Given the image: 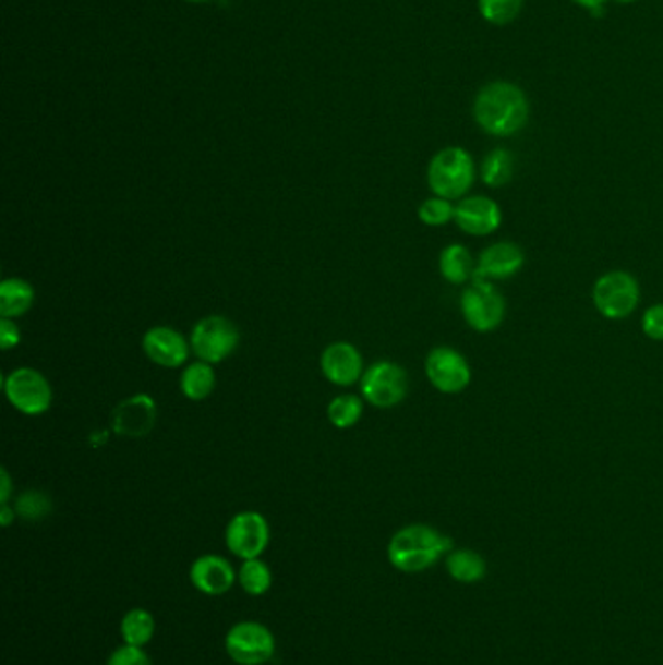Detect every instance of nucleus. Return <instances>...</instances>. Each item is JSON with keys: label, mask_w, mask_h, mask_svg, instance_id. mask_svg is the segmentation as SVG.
I'll return each instance as SVG.
<instances>
[{"label": "nucleus", "mask_w": 663, "mask_h": 665, "mask_svg": "<svg viewBox=\"0 0 663 665\" xmlns=\"http://www.w3.org/2000/svg\"><path fill=\"white\" fill-rule=\"evenodd\" d=\"M473 119L486 135L514 136L528 125V96L514 82H489L477 92Z\"/></svg>", "instance_id": "nucleus-1"}, {"label": "nucleus", "mask_w": 663, "mask_h": 665, "mask_svg": "<svg viewBox=\"0 0 663 665\" xmlns=\"http://www.w3.org/2000/svg\"><path fill=\"white\" fill-rule=\"evenodd\" d=\"M451 547L454 543L442 531L426 523H412L391 537L387 545V558L399 572L417 575L434 567L439 558L448 555Z\"/></svg>", "instance_id": "nucleus-2"}, {"label": "nucleus", "mask_w": 663, "mask_h": 665, "mask_svg": "<svg viewBox=\"0 0 663 665\" xmlns=\"http://www.w3.org/2000/svg\"><path fill=\"white\" fill-rule=\"evenodd\" d=\"M429 188L436 197H466L475 183V162L473 156L461 146H446L432 156L429 164Z\"/></svg>", "instance_id": "nucleus-3"}, {"label": "nucleus", "mask_w": 663, "mask_h": 665, "mask_svg": "<svg viewBox=\"0 0 663 665\" xmlns=\"http://www.w3.org/2000/svg\"><path fill=\"white\" fill-rule=\"evenodd\" d=\"M191 352L203 362L220 364L240 347V329L225 315H206L191 329Z\"/></svg>", "instance_id": "nucleus-4"}, {"label": "nucleus", "mask_w": 663, "mask_h": 665, "mask_svg": "<svg viewBox=\"0 0 663 665\" xmlns=\"http://www.w3.org/2000/svg\"><path fill=\"white\" fill-rule=\"evenodd\" d=\"M2 387L9 403L26 416H41L53 403V387L49 379L39 370L29 366L12 370Z\"/></svg>", "instance_id": "nucleus-5"}, {"label": "nucleus", "mask_w": 663, "mask_h": 665, "mask_svg": "<svg viewBox=\"0 0 663 665\" xmlns=\"http://www.w3.org/2000/svg\"><path fill=\"white\" fill-rule=\"evenodd\" d=\"M593 306L607 319H625L640 302L638 280L627 270H610L593 285Z\"/></svg>", "instance_id": "nucleus-6"}, {"label": "nucleus", "mask_w": 663, "mask_h": 665, "mask_svg": "<svg viewBox=\"0 0 663 665\" xmlns=\"http://www.w3.org/2000/svg\"><path fill=\"white\" fill-rule=\"evenodd\" d=\"M409 394V376L391 360H379L360 379V396L376 409H391Z\"/></svg>", "instance_id": "nucleus-7"}, {"label": "nucleus", "mask_w": 663, "mask_h": 665, "mask_svg": "<svg viewBox=\"0 0 663 665\" xmlns=\"http://www.w3.org/2000/svg\"><path fill=\"white\" fill-rule=\"evenodd\" d=\"M226 654L238 665H263L275 656V637L257 620L236 622L225 640Z\"/></svg>", "instance_id": "nucleus-8"}, {"label": "nucleus", "mask_w": 663, "mask_h": 665, "mask_svg": "<svg viewBox=\"0 0 663 665\" xmlns=\"http://www.w3.org/2000/svg\"><path fill=\"white\" fill-rule=\"evenodd\" d=\"M461 314L475 331H493L504 322L506 300L493 282L473 280L461 294Z\"/></svg>", "instance_id": "nucleus-9"}, {"label": "nucleus", "mask_w": 663, "mask_h": 665, "mask_svg": "<svg viewBox=\"0 0 663 665\" xmlns=\"http://www.w3.org/2000/svg\"><path fill=\"white\" fill-rule=\"evenodd\" d=\"M226 547L233 557L250 560L260 558L269 547L270 528L267 518L260 512L245 510L236 513L226 525Z\"/></svg>", "instance_id": "nucleus-10"}, {"label": "nucleus", "mask_w": 663, "mask_h": 665, "mask_svg": "<svg viewBox=\"0 0 663 665\" xmlns=\"http://www.w3.org/2000/svg\"><path fill=\"white\" fill-rule=\"evenodd\" d=\"M424 372L432 386L442 394L456 396L471 384V368L466 356L451 347H436L429 352Z\"/></svg>", "instance_id": "nucleus-11"}, {"label": "nucleus", "mask_w": 663, "mask_h": 665, "mask_svg": "<svg viewBox=\"0 0 663 665\" xmlns=\"http://www.w3.org/2000/svg\"><path fill=\"white\" fill-rule=\"evenodd\" d=\"M158 419V407L148 394H135L117 404L111 413V431L121 438H143Z\"/></svg>", "instance_id": "nucleus-12"}, {"label": "nucleus", "mask_w": 663, "mask_h": 665, "mask_svg": "<svg viewBox=\"0 0 663 665\" xmlns=\"http://www.w3.org/2000/svg\"><path fill=\"white\" fill-rule=\"evenodd\" d=\"M323 378L333 386L350 387L364 376V359L352 342L337 341L325 347L320 359Z\"/></svg>", "instance_id": "nucleus-13"}, {"label": "nucleus", "mask_w": 663, "mask_h": 665, "mask_svg": "<svg viewBox=\"0 0 663 665\" xmlns=\"http://www.w3.org/2000/svg\"><path fill=\"white\" fill-rule=\"evenodd\" d=\"M143 351L160 368H181L188 362L191 342L178 329L156 325L144 332Z\"/></svg>", "instance_id": "nucleus-14"}, {"label": "nucleus", "mask_w": 663, "mask_h": 665, "mask_svg": "<svg viewBox=\"0 0 663 665\" xmlns=\"http://www.w3.org/2000/svg\"><path fill=\"white\" fill-rule=\"evenodd\" d=\"M454 222L466 234L491 235L503 225V210L493 198L473 195L459 201Z\"/></svg>", "instance_id": "nucleus-15"}, {"label": "nucleus", "mask_w": 663, "mask_h": 665, "mask_svg": "<svg viewBox=\"0 0 663 665\" xmlns=\"http://www.w3.org/2000/svg\"><path fill=\"white\" fill-rule=\"evenodd\" d=\"M191 584L195 585L201 594L225 595L232 590L238 572L233 570L230 560L220 555H203L198 557L189 570Z\"/></svg>", "instance_id": "nucleus-16"}, {"label": "nucleus", "mask_w": 663, "mask_h": 665, "mask_svg": "<svg viewBox=\"0 0 663 665\" xmlns=\"http://www.w3.org/2000/svg\"><path fill=\"white\" fill-rule=\"evenodd\" d=\"M523 252L516 243L498 242L489 245L477 262L473 280H504L518 275L523 267Z\"/></svg>", "instance_id": "nucleus-17"}, {"label": "nucleus", "mask_w": 663, "mask_h": 665, "mask_svg": "<svg viewBox=\"0 0 663 665\" xmlns=\"http://www.w3.org/2000/svg\"><path fill=\"white\" fill-rule=\"evenodd\" d=\"M36 302V290L27 280L12 277L0 282V315L16 319L26 315Z\"/></svg>", "instance_id": "nucleus-18"}, {"label": "nucleus", "mask_w": 663, "mask_h": 665, "mask_svg": "<svg viewBox=\"0 0 663 665\" xmlns=\"http://www.w3.org/2000/svg\"><path fill=\"white\" fill-rule=\"evenodd\" d=\"M216 387V372L213 364L197 360L193 364H188L181 372L180 389L181 394L189 401H205L213 396Z\"/></svg>", "instance_id": "nucleus-19"}, {"label": "nucleus", "mask_w": 663, "mask_h": 665, "mask_svg": "<svg viewBox=\"0 0 663 665\" xmlns=\"http://www.w3.org/2000/svg\"><path fill=\"white\" fill-rule=\"evenodd\" d=\"M439 273L442 277L451 285H466L467 280H473L477 263L466 245H448L439 253Z\"/></svg>", "instance_id": "nucleus-20"}, {"label": "nucleus", "mask_w": 663, "mask_h": 665, "mask_svg": "<svg viewBox=\"0 0 663 665\" xmlns=\"http://www.w3.org/2000/svg\"><path fill=\"white\" fill-rule=\"evenodd\" d=\"M446 570L461 584H475L486 575V563L471 548H456L446 555Z\"/></svg>", "instance_id": "nucleus-21"}, {"label": "nucleus", "mask_w": 663, "mask_h": 665, "mask_svg": "<svg viewBox=\"0 0 663 665\" xmlns=\"http://www.w3.org/2000/svg\"><path fill=\"white\" fill-rule=\"evenodd\" d=\"M121 639L129 646L144 648L156 634V619L146 609H131L121 619Z\"/></svg>", "instance_id": "nucleus-22"}, {"label": "nucleus", "mask_w": 663, "mask_h": 665, "mask_svg": "<svg viewBox=\"0 0 663 665\" xmlns=\"http://www.w3.org/2000/svg\"><path fill=\"white\" fill-rule=\"evenodd\" d=\"M364 413V399L352 394L333 397L327 404V419L339 431H349L359 423Z\"/></svg>", "instance_id": "nucleus-23"}, {"label": "nucleus", "mask_w": 663, "mask_h": 665, "mask_svg": "<svg viewBox=\"0 0 663 665\" xmlns=\"http://www.w3.org/2000/svg\"><path fill=\"white\" fill-rule=\"evenodd\" d=\"M238 582L245 594L260 597L269 592L270 585H273V572L265 560L250 558V560H243L242 568L238 570Z\"/></svg>", "instance_id": "nucleus-24"}, {"label": "nucleus", "mask_w": 663, "mask_h": 665, "mask_svg": "<svg viewBox=\"0 0 663 665\" xmlns=\"http://www.w3.org/2000/svg\"><path fill=\"white\" fill-rule=\"evenodd\" d=\"M514 176V156L506 148H494L484 156L481 178L489 188H503Z\"/></svg>", "instance_id": "nucleus-25"}, {"label": "nucleus", "mask_w": 663, "mask_h": 665, "mask_svg": "<svg viewBox=\"0 0 663 665\" xmlns=\"http://www.w3.org/2000/svg\"><path fill=\"white\" fill-rule=\"evenodd\" d=\"M523 0H477L481 19L493 26H506L520 16Z\"/></svg>", "instance_id": "nucleus-26"}, {"label": "nucleus", "mask_w": 663, "mask_h": 665, "mask_svg": "<svg viewBox=\"0 0 663 665\" xmlns=\"http://www.w3.org/2000/svg\"><path fill=\"white\" fill-rule=\"evenodd\" d=\"M14 510L19 513V518L26 522H41L49 513L53 512V503L46 493L41 491H24L16 498Z\"/></svg>", "instance_id": "nucleus-27"}, {"label": "nucleus", "mask_w": 663, "mask_h": 665, "mask_svg": "<svg viewBox=\"0 0 663 665\" xmlns=\"http://www.w3.org/2000/svg\"><path fill=\"white\" fill-rule=\"evenodd\" d=\"M454 216H456V207L451 205V201L436 197V195L426 198L419 207V218H421L422 225L432 226V228L448 225L454 220Z\"/></svg>", "instance_id": "nucleus-28"}, {"label": "nucleus", "mask_w": 663, "mask_h": 665, "mask_svg": "<svg viewBox=\"0 0 663 665\" xmlns=\"http://www.w3.org/2000/svg\"><path fill=\"white\" fill-rule=\"evenodd\" d=\"M108 665H153V660L144 652L143 648L123 644L109 656Z\"/></svg>", "instance_id": "nucleus-29"}, {"label": "nucleus", "mask_w": 663, "mask_h": 665, "mask_svg": "<svg viewBox=\"0 0 663 665\" xmlns=\"http://www.w3.org/2000/svg\"><path fill=\"white\" fill-rule=\"evenodd\" d=\"M642 331L654 341H663V304H655L642 315Z\"/></svg>", "instance_id": "nucleus-30"}, {"label": "nucleus", "mask_w": 663, "mask_h": 665, "mask_svg": "<svg viewBox=\"0 0 663 665\" xmlns=\"http://www.w3.org/2000/svg\"><path fill=\"white\" fill-rule=\"evenodd\" d=\"M20 341H22V332L19 324L10 317H0V349L12 351L14 347H19Z\"/></svg>", "instance_id": "nucleus-31"}, {"label": "nucleus", "mask_w": 663, "mask_h": 665, "mask_svg": "<svg viewBox=\"0 0 663 665\" xmlns=\"http://www.w3.org/2000/svg\"><path fill=\"white\" fill-rule=\"evenodd\" d=\"M580 9L588 10L592 16H601L605 12V7L610 0H572Z\"/></svg>", "instance_id": "nucleus-32"}, {"label": "nucleus", "mask_w": 663, "mask_h": 665, "mask_svg": "<svg viewBox=\"0 0 663 665\" xmlns=\"http://www.w3.org/2000/svg\"><path fill=\"white\" fill-rule=\"evenodd\" d=\"M10 495H12V481L9 471L0 469V504H9Z\"/></svg>", "instance_id": "nucleus-33"}, {"label": "nucleus", "mask_w": 663, "mask_h": 665, "mask_svg": "<svg viewBox=\"0 0 663 665\" xmlns=\"http://www.w3.org/2000/svg\"><path fill=\"white\" fill-rule=\"evenodd\" d=\"M16 510L10 506V504H0V525L2 528H9L10 523L16 520Z\"/></svg>", "instance_id": "nucleus-34"}, {"label": "nucleus", "mask_w": 663, "mask_h": 665, "mask_svg": "<svg viewBox=\"0 0 663 665\" xmlns=\"http://www.w3.org/2000/svg\"><path fill=\"white\" fill-rule=\"evenodd\" d=\"M615 2H618V4H635L638 0H615Z\"/></svg>", "instance_id": "nucleus-35"}, {"label": "nucleus", "mask_w": 663, "mask_h": 665, "mask_svg": "<svg viewBox=\"0 0 663 665\" xmlns=\"http://www.w3.org/2000/svg\"><path fill=\"white\" fill-rule=\"evenodd\" d=\"M188 2H195V4H201V2H210V0H188Z\"/></svg>", "instance_id": "nucleus-36"}]
</instances>
